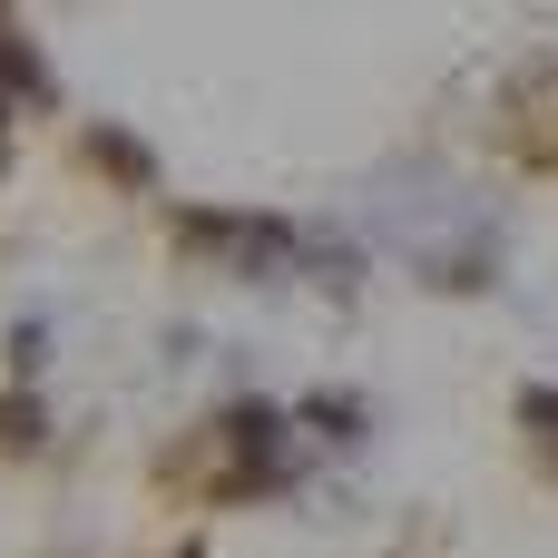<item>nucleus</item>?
<instances>
[]
</instances>
